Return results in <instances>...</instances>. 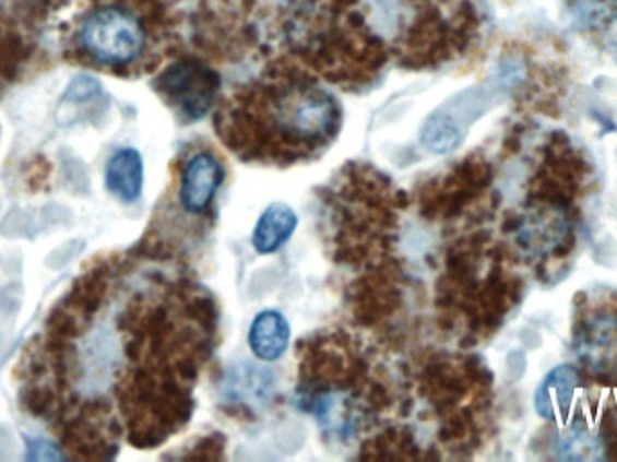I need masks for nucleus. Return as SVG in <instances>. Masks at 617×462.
I'll use <instances>...</instances> for the list:
<instances>
[{
    "label": "nucleus",
    "mask_w": 617,
    "mask_h": 462,
    "mask_svg": "<svg viewBox=\"0 0 617 462\" xmlns=\"http://www.w3.org/2000/svg\"><path fill=\"white\" fill-rule=\"evenodd\" d=\"M296 224L298 217L295 210L284 203L271 204L270 209L262 213L254 228V250L259 253H275L293 235Z\"/></svg>",
    "instance_id": "9"
},
{
    "label": "nucleus",
    "mask_w": 617,
    "mask_h": 462,
    "mask_svg": "<svg viewBox=\"0 0 617 462\" xmlns=\"http://www.w3.org/2000/svg\"><path fill=\"white\" fill-rule=\"evenodd\" d=\"M580 376L577 367L563 364L549 370L535 392V408L547 420L566 419L577 392Z\"/></svg>",
    "instance_id": "6"
},
{
    "label": "nucleus",
    "mask_w": 617,
    "mask_h": 462,
    "mask_svg": "<svg viewBox=\"0 0 617 462\" xmlns=\"http://www.w3.org/2000/svg\"><path fill=\"white\" fill-rule=\"evenodd\" d=\"M289 323L276 311L260 312L249 329V345L254 356L262 362L281 358L289 345Z\"/></svg>",
    "instance_id": "8"
},
{
    "label": "nucleus",
    "mask_w": 617,
    "mask_h": 462,
    "mask_svg": "<svg viewBox=\"0 0 617 462\" xmlns=\"http://www.w3.org/2000/svg\"><path fill=\"white\" fill-rule=\"evenodd\" d=\"M281 26L293 51L332 80L372 73L383 58L359 0H286Z\"/></svg>",
    "instance_id": "2"
},
{
    "label": "nucleus",
    "mask_w": 617,
    "mask_h": 462,
    "mask_svg": "<svg viewBox=\"0 0 617 462\" xmlns=\"http://www.w3.org/2000/svg\"><path fill=\"white\" fill-rule=\"evenodd\" d=\"M224 181V168L212 154H198L182 171L181 203L188 212H203Z\"/></svg>",
    "instance_id": "5"
},
{
    "label": "nucleus",
    "mask_w": 617,
    "mask_h": 462,
    "mask_svg": "<svg viewBox=\"0 0 617 462\" xmlns=\"http://www.w3.org/2000/svg\"><path fill=\"white\" fill-rule=\"evenodd\" d=\"M26 458L32 459V461H58V459H66V455L52 442L46 441V439H37V441H29V445H27Z\"/></svg>",
    "instance_id": "13"
},
{
    "label": "nucleus",
    "mask_w": 617,
    "mask_h": 462,
    "mask_svg": "<svg viewBox=\"0 0 617 462\" xmlns=\"http://www.w3.org/2000/svg\"><path fill=\"white\" fill-rule=\"evenodd\" d=\"M157 87L188 120H201L215 99L218 76L203 63L181 60L166 69L157 80Z\"/></svg>",
    "instance_id": "4"
},
{
    "label": "nucleus",
    "mask_w": 617,
    "mask_h": 462,
    "mask_svg": "<svg viewBox=\"0 0 617 462\" xmlns=\"http://www.w3.org/2000/svg\"><path fill=\"white\" fill-rule=\"evenodd\" d=\"M600 442L586 430H572L560 445V455L566 459H597Z\"/></svg>",
    "instance_id": "12"
},
{
    "label": "nucleus",
    "mask_w": 617,
    "mask_h": 462,
    "mask_svg": "<svg viewBox=\"0 0 617 462\" xmlns=\"http://www.w3.org/2000/svg\"><path fill=\"white\" fill-rule=\"evenodd\" d=\"M168 10L165 0H149L138 8L132 4L99 5L83 19L79 43L96 62L110 68H124L138 62L151 44L149 15Z\"/></svg>",
    "instance_id": "3"
},
{
    "label": "nucleus",
    "mask_w": 617,
    "mask_h": 462,
    "mask_svg": "<svg viewBox=\"0 0 617 462\" xmlns=\"http://www.w3.org/2000/svg\"><path fill=\"white\" fill-rule=\"evenodd\" d=\"M462 140V132L448 116H431L423 129V143L437 154L453 151Z\"/></svg>",
    "instance_id": "10"
},
{
    "label": "nucleus",
    "mask_w": 617,
    "mask_h": 462,
    "mask_svg": "<svg viewBox=\"0 0 617 462\" xmlns=\"http://www.w3.org/2000/svg\"><path fill=\"white\" fill-rule=\"evenodd\" d=\"M586 5H594V8H600V10L605 11L607 15H616L617 13V0H583Z\"/></svg>",
    "instance_id": "14"
},
{
    "label": "nucleus",
    "mask_w": 617,
    "mask_h": 462,
    "mask_svg": "<svg viewBox=\"0 0 617 462\" xmlns=\"http://www.w3.org/2000/svg\"><path fill=\"white\" fill-rule=\"evenodd\" d=\"M218 120V132L235 151L296 159L336 135L340 107L306 74L281 71L235 96Z\"/></svg>",
    "instance_id": "1"
},
{
    "label": "nucleus",
    "mask_w": 617,
    "mask_h": 462,
    "mask_svg": "<svg viewBox=\"0 0 617 462\" xmlns=\"http://www.w3.org/2000/svg\"><path fill=\"white\" fill-rule=\"evenodd\" d=\"M270 375L257 367H245L242 370H235V375L229 378L228 390L234 392L237 400L257 401L264 400L270 390Z\"/></svg>",
    "instance_id": "11"
},
{
    "label": "nucleus",
    "mask_w": 617,
    "mask_h": 462,
    "mask_svg": "<svg viewBox=\"0 0 617 462\" xmlns=\"http://www.w3.org/2000/svg\"><path fill=\"white\" fill-rule=\"evenodd\" d=\"M109 192L123 203H134L143 190V159L134 149H121L110 157L105 170Z\"/></svg>",
    "instance_id": "7"
}]
</instances>
